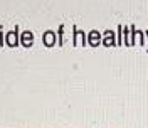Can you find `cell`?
Segmentation results:
<instances>
[{
	"mask_svg": "<svg viewBox=\"0 0 148 128\" xmlns=\"http://www.w3.org/2000/svg\"><path fill=\"white\" fill-rule=\"evenodd\" d=\"M42 42L46 47H54V44L57 42V36H56L54 30H46L42 34Z\"/></svg>",
	"mask_w": 148,
	"mask_h": 128,
	"instance_id": "6da1fadb",
	"label": "cell"
},
{
	"mask_svg": "<svg viewBox=\"0 0 148 128\" xmlns=\"http://www.w3.org/2000/svg\"><path fill=\"white\" fill-rule=\"evenodd\" d=\"M20 42H22L25 47L32 46V44H34V36H32V32H29V30L22 32V34H20Z\"/></svg>",
	"mask_w": 148,
	"mask_h": 128,
	"instance_id": "7a4b0ae2",
	"label": "cell"
},
{
	"mask_svg": "<svg viewBox=\"0 0 148 128\" xmlns=\"http://www.w3.org/2000/svg\"><path fill=\"white\" fill-rule=\"evenodd\" d=\"M5 41H7V44H9L10 47H15L18 44V36L14 32V30H12V32H9V34H7Z\"/></svg>",
	"mask_w": 148,
	"mask_h": 128,
	"instance_id": "277c9868",
	"label": "cell"
},
{
	"mask_svg": "<svg viewBox=\"0 0 148 128\" xmlns=\"http://www.w3.org/2000/svg\"><path fill=\"white\" fill-rule=\"evenodd\" d=\"M104 44L111 46L113 44V32H106V39H104Z\"/></svg>",
	"mask_w": 148,
	"mask_h": 128,
	"instance_id": "5b68a950",
	"label": "cell"
},
{
	"mask_svg": "<svg viewBox=\"0 0 148 128\" xmlns=\"http://www.w3.org/2000/svg\"><path fill=\"white\" fill-rule=\"evenodd\" d=\"M88 39H89V44H91V46H98L99 41H101V34H99L98 30H91L89 36H88Z\"/></svg>",
	"mask_w": 148,
	"mask_h": 128,
	"instance_id": "3957f363",
	"label": "cell"
}]
</instances>
